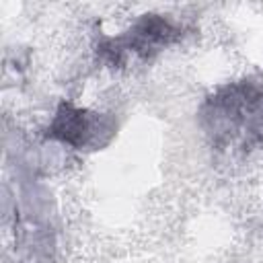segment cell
<instances>
[{
  "label": "cell",
  "mask_w": 263,
  "mask_h": 263,
  "mask_svg": "<svg viewBox=\"0 0 263 263\" xmlns=\"http://www.w3.org/2000/svg\"><path fill=\"white\" fill-rule=\"evenodd\" d=\"M181 37V29L162 14H142L125 33L115 37H105L97 45L99 58L113 66L121 68L132 58L150 60L160 53L164 47L175 43Z\"/></svg>",
  "instance_id": "obj_1"
},
{
  "label": "cell",
  "mask_w": 263,
  "mask_h": 263,
  "mask_svg": "<svg viewBox=\"0 0 263 263\" xmlns=\"http://www.w3.org/2000/svg\"><path fill=\"white\" fill-rule=\"evenodd\" d=\"M117 134V121L72 101H62L45 127V138L74 150H101Z\"/></svg>",
  "instance_id": "obj_2"
},
{
  "label": "cell",
  "mask_w": 263,
  "mask_h": 263,
  "mask_svg": "<svg viewBox=\"0 0 263 263\" xmlns=\"http://www.w3.org/2000/svg\"><path fill=\"white\" fill-rule=\"evenodd\" d=\"M242 148H263V88L257 86L247 103L238 134Z\"/></svg>",
  "instance_id": "obj_3"
}]
</instances>
